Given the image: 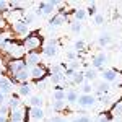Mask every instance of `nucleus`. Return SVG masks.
<instances>
[{
    "instance_id": "f257e3e1",
    "label": "nucleus",
    "mask_w": 122,
    "mask_h": 122,
    "mask_svg": "<svg viewBox=\"0 0 122 122\" xmlns=\"http://www.w3.org/2000/svg\"><path fill=\"white\" fill-rule=\"evenodd\" d=\"M39 44H41L39 36H34V34L25 36V51H26V54L28 52H36V49H39Z\"/></svg>"
},
{
    "instance_id": "f03ea898",
    "label": "nucleus",
    "mask_w": 122,
    "mask_h": 122,
    "mask_svg": "<svg viewBox=\"0 0 122 122\" xmlns=\"http://www.w3.org/2000/svg\"><path fill=\"white\" fill-rule=\"evenodd\" d=\"M57 5H62V2H60V0H52V2H39V3H38V8L42 11V15H51Z\"/></svg>"
},
{
    "instance_id": "7ed1b4c3",
    "label": "nucleus",
    "mask_w": 122,
    "mask_h": 122,
    "mask_svg": "<svg viewBox=\"0 0 122 122\" xmlns=\"http://www.w3.org/2000/svg\"><path fill=\"white\" fill-rule=\"evenodd\" d=\"M29 75H31V78H34L36 81H41V80H44L49 75V72L42 65H36V67H31L29 68Z\"/></svg>"
},
{
    "instance_id": "20e7f679",
    "label": "nucleus",
    "mask_w": 122,
    "mask_h": 122,
    "mask_svg": "<svg viewBox=\"0 0 122 122\" xmlns=\"http://www.w3.org/2000/svg\"><path fill=\"white\" fill-rule=\"evenodd\" d=\"M76 103L80 104L81 107H91L96 103V98H94L93 94H80L78 99H76Z\"/></svg>"
},
{
    "instance_id": "39448f33",
    "label": "nucleus",
    "mask_w": 122,
    "mask_h": 122,
    "mask_svg": "<svg viewBox=\"0 0 122 122\" xmlns=\"http://www.w3.org/2000/svg\"><path fill=\"white\" fill-rule=\"evenodd\" d=\"M11 91H13V81L7 76H0V93H3L7 96Z\"/></svg>"
},
{
    "instance_id": "423d86ee",
    "label": "nucleus",
    "mask_w": 122,
    "mask_h": 122,
    "mask_svg": "<svg viewBox=\"0 0 122 122\" xmlns=\"http://www.w3.org/2000/svg\"><path fill=\"white\" fill-rule=\"evenodd\" d=\"M13 29H15L16 34H21V36H28V34H29V26L23 21V20H20V21H16V23H13Z\"/></svg>"
},
{
    "instance_id": "0eeeda50",
    "label": "nucleus",
    "mask_w": 122,
    "mask_h": 122,
    "mask_svg": "<svg viewBox=\"0 0 122 122\" xmlns=\"http://www.w3.org/2000/svg\"><path fill=\"white\" fill-rule=\"evenodd\" d=\"M25 62L31 67H36V65H41V57H39V52H28L26 54V59H25Z\"/></svg>"
},
{
    "instance_id": "6e6552de",
    "label": "nucleus",
    "mask_w": 122,
    "mask_h": 122,
    "mask_svg": "<svg viewBox=\"0 0 122 122\" xmlns=\"http://www.w3.org/2000/svg\"><path fill=\"white\" fill-rule=\"evenodd\" d=\"M26 112L31 119H34V121H42L44 119V111H42V107H31L29 106L28 109H26Z\"/></svg>"
},
{
    "instance_id": "1a4fd4ad",
    "label": "nucleus",
    "mask_w": 122,
    "mask_h": 122,
    "mask_svg": "<svg viewBox=\"0 0 122 122\" xmlns=\"http://www.w3.org/2000/svg\"><path fill=\"white\" fill-rule=\"evenodd\" d=\"M65 21H68V18H65V16L60 15V13H57V15H54L52 18L49 20V28H57V26H60L62 23H65Z\"/></svg>"
},
{
    "instance_id": "9d476101",
    "label": "nucleus",
    "mask_w": 122,
    "mask_h": 122,
    "mask_svg": "<svg viewBox=\"0 0 122 122\" xmlns=\"http://www.w3.org/2000/svg\"><path fill=\"white\" fill-rule=\"evenodd\" d=\"M106 60H107V57H106V54H98V56L93 59V68L94 70H98V68H103L104 64H106Z\"/></svg>"
},
{
    "instance_id": "9b49d317",
    "label": "nucleus",
    "mask_w": 122,
    "mask_h": 122,
    "mask_svg": "<svg viewBox=\"0 0 122 122\" xmlns=\"http://www.w3.org/2000/svg\"><path fill=\"white\" fill-rule=\"evenodd\" d=\"M29 78H31L29 70H21V72H18L16 75H13V80H15V81H20V83H28Z\"/></svg>"
},
{
    "instance_id": "f8f14e48",
    "label": "nucleus",
    "mask_w": 122,
    "mask_h": 122,
    "mask_svg": "<svg viewBox=\"0 0 122 122\" xmlns=\"http://www.w3.org/2000/svg\"><path fill=\"white\" fill-rule=\"evenodd\" d=\"M10 122H25V111L16 109L10 112Z\"/></svg>"
},
{
    "instance_id": "ddd939ff",
    "label": "nucleus",
    "mask_w": 122,
    "mask_h": 122,
    "mask_svg": "<svg viewBox=\"0 0 122 122\" xmlns=\"http://www.w3.org/2000/svg\"><path fill=\"white\" fill-rule=\"evenodd\" d=\"M103 80L106 81V83H111V81H114L116 78H117V72L116 70H103Z\"/></svg>"
},
{
    "instance_id": "4468645a",
    "label": "nucleus",
    "mask_w": 122,
    "mask_h": 122,
    "mask_svg": "<svg viewBox=\"0 0 122 122\" xmlns=\"http://www.w3.org/2000/svg\"><path fill=\"white\" fill-rule=\"evenodd\" d=\"M76 99H78V93L75 90L65 91V103H76Z\"/></svg>"
},
{
    "instance_id": "2eb2a0df",
    "label": "nucleus",
    "mask_w": 122,
    "mask_h": 122,
    "mask_svg": "<svg viewBox=\"0 0 122 122\" xmlns=\"http://www.w3.org/2000/svg\"><path fill=\"white\" fill-rule=\"evenodd\" d=\"M20 99H18V96H16V94H13V96H11V99H10L8 101V107H10V112H11V111H16V109H20Z\"/></svg>"
},
{
    "instance_id": "dca6fc26",
    "label": "nucleus",
    "mask_w": 122,
    "mask_h": 122,
    "mask_svg": "<svg viewBox=\"0 0 122 122\" xmlns=\"http://www.w3.org/2000/svg\"><path fill=\"white\" fill-rule=\"evenodd\" d=\"M111 41H112V38H111V34H109V33H103V34H101V36H99V41H98V42H99V46H109V44H111Z\"/></svg>"
},
{
    "instance_id": "f3484780",
    "label": "nucleus",
    "mask_w": 122,
    "mask_h": 122,
    "mask_svg": "<svg viewBox=\"0 0 122 122\" xmlns=\"http://www.w3.org/2000/svg\"><path fill=\"white\" fill-rule=\"evenodd\" d=\"M29 104H31V107H42V104H44V99H42L41 96H31V99H29Z\"/></svg>"
},
{
    "instance_id": "a211bd4d",
    "label": "nucleus",
    "mask_w": 122,
    "mask_h": 122,
    "mask_svg": "<svg viewBox=\"0 0 122 122\" xmlns=\"http://www.w3.org/2000/svg\"><path fill=\"white\" fill-rule=\"evenodd\" d=\"M83 75H85V80H88V81H90V80H94V78H96L98 70H94L93 67H90L88 70H85V72H83Z\"/></svg>"
},
{
    "instance_id": "6ab92c4d",
    "label": "nucleus",
    "mask_w": 122,
    "mask_h": 122,
    "mask_svg": "<svg viewBox=\"0 0 122 122\" xmlns=\"http://www.w3.org/2000/svg\"><path fill=\"white\" fill-rule=\"evenodd\" d=\"M72 81H73L75 85H81V83L85 81V75H83V72H78V70H76L75 75L72 76Z\"/></svg>"
},
{
    "instance_id": "aec40b11",
    "label": "nucleus",
    "mask_w": 122,
    "mask_h": 122,
    "mask_svg": "<svg viewBox=\"0 0 122 122\" xmlns=\"http://www.w3.org/2000/svg\"><path fill=\"white\" fill-rule=\"evenodd\" d=\"M64 80H65L64 72H62V73H52V76H51V81L56 85V86H57V85H60V81H64Z\"/></svg>"
},
{
    "instance_id": "412c9836",
    "label": "nucleus",
    "mask_w": 122,
    "mask_h": 122,
    "mask_svg": "<svg viewBox=\"0 0 122 122\" xmlns=\"http://www.w3.org/2000/svg\"><path fill=\"white\" fill-rule=\"evenodd\" d=\"M31 93V88H29L28 83H21L18 88V94H21V96H28V94Z\"/></svg>"
},
{
    "instance_id": "4be33fe9",
    "label": "nucleus",
    "mask_w": 122,
    "mask_h": 122,
    "mask_svg": "<svg viewBox=\"0 0 122 122\" xmlns=\"http://www.w3.org/2000/svg\"><path fill=\"white\" fill-rule=\"evenodd\" d=\"M73 15H75V20L80 23V21H83L85 18H86V11L81 8H78V10H73Z\"/></svg>"
},
{
    "instance_id": "5701e85b",
    "label": "nucleus",
    "mask_w": 122,
    "mask_h": 122,
    "mask_svg": "<svg viewBox=\"0 0 122 122\" xmlns=\"http://www.w3.org/2000/svg\"><path fill=\"white\" fill-rule=\"evenodd\" d=\"M54 101H65V90H54Z\"/></svg>"
},
{
    "instance_id": "b1692460",
    "label": "nucleus",
    "mask_w": 122,
    "mask_h": 122,
    "mask_svg": "<svg viewBox=\"0 0 122 122\" xmlns=\"http://www.w3.org/2000/svg\"><path fill=\"white\" fill-rule=\"evenodd\" d=\"M42 54L47 57H54L57 54V47H51V46H46L44 49H42Z\"/></svg>"
},
{
    "instance_id": "393cba45",
    "label": "nucleus",
    "mask_w": 122,
    "mask_h": 122,
    "mask_svg": "<svg viewBox=\"0 0 122 122\" xmlns=\"http://www.w3.org/2000/svg\"><path fill=\"white\" fill-rule=\"evenodd\" d=\"M65 101H54L52 103V109L54 111H62V109H65Z\"/></svg>"
},
{
    "instance_id": "a878e982",
    "label": "nucleus",
    "mask_w": 122,
    "mask_h": 122,
    "mask_svg": "<svg viewBox=\"0 0 122 122\" xmlns=\"http://www.w3.org/2000/svg\"><path fill=\"white\" fill-rule=\"evenodd\" d=\"M107 91H109V85L106 83V81H103V83L98 85V93L99 94H106Z\"/></svg>"
},
{
    "instance_id": "bb28decb",
    "label": "nucleus",
    "mask_w": 122,
    "mask_h": 122,
    "mask_svg": "<svg viewBox=\"0 0 122 122\" xmlns=\"http://www.w3.org/2000/svg\"><path fill=\"white\" fill-rule=\"evenodd\" d=\"M88 11H86V16L90 15V16H96V3H90L88 5Z\"/></svg>"
},
{
    "instance_id": "cd10ccee",
    "label": "nucleus",
    "mask_w": 122,
    "mask_h": 122,
    "mask_svg": "<svg viewBox=\"0 0 122 122\" xmlns=\"http://www.w3.org/2000/svg\"><path fill=\"white\" fill-rule=\"evenodd\" d=\"M75 51H76V52L85 51V41H83V39H78V41L75 42Z\"/></svg>"
},
{
    "instance_id": "c85d7f7f",
    "label": "nucleus",
    "mask_w": 122,
    "mask_h": 122,
    "mask_svg": "<svg viewBox=\"0 0 122 122\" xmlns=\"http://www.w3.org/2000/svg\"><path fill=\"white\" fill-rule=\"evenodd\" d=\"M0 114H2V116H8V114H10V107H8V104H7V103L0 106Z\"/></svg>"
},
{
    "instance_id": "c756f323",
    "label": "nucleus",
    "mask_w": 122,
    "mask_h": 122,
    "mask_svg": "<svg viewBox=\"0 0 122 122\" xmlns=\"http://www.w3.org/2000/svg\"><path fill=\"white\" fill-rule=\"evenodd\" d=\"M72 31H73L75 34H78V33L81 31V23H78V21H75V23H72Z\"/></svg>"
},
{
    "instance_id": "7c9ffc66",
    "label": "nucleus",
    "mask_w": 122,
    "mask_h": 122,
    "mask_svg": "<svg viewBox=\"0 0 122 122\" xmlns=\"http://www.w3.org/2000/svg\"><path fill=\"white\" fill-rule=\"evenodd\" d=\"M81 90H83V94H91V90H93V88H91V85L86 81V83H83Z\"/></svg>"
},
{
    "instance_id": "2f4dec72",
    "label": "nucleus",
    "mask_w": 122,
    "mask_h": 122,
    "mask_svg": "<svg viewBox=\"0 0 122 122\" xmlns=\"http://www.w3.org/2000/svg\"><path fill=\"white\" fill-rule=\"evenodd\" d=\"M72 122H91V119H90L88 116H80V117H76V119H73Z\"/></svg>"
},
{
    "instance_id": "473e14b6",
    "label": "nucleus",
    "mask_w": 122,
    "mask_h": 122,
    "mask_svg": "<svg viewBox=\"0 0 122 122\" xmlns=\"http://www.w3.org/2000/svg\"><path fill=\"white\" fill-rule=\"evenodd\" d=\"M103 21H104L103 15H98V13H96V16H94V25H103Z\"/></svg>"
},
{
    "instance_id": "72a5a7b5",
    "label": "nucleus",
    "mask_w": 122,
    "mask_h": 122,
    "mask_svg": "<svg viewBox=\"0 0 122 122\" xmlns=\"http://www.w3.org/2000/svg\"><path fill=\"white\" fill-rule=\"evenodd\" d=\"M51 122H67L65 121V117H60V116H54L52 119H49Z\"/></svg>"
},
{
    "instance_id": "f704fd0d",
    "label": "nucleus",
    "mask_w": 122,
    "mask_h": 122,
    "mask_svg": "<svg viewBox=\"0 0 122 122\" xmlns=\"http://www.w3.org/2000/svg\"><path fill=\"white\" fill-rule=\"evenodd\" d=\"M7 7H8V2H2V0H0V13H2V11H7Z\"/></svg>"
},
{
    "instance_id": "c9c22d12",
    "label": "nucleus",
    "mask_w": 122,
    "mask_h": 122,
    "mask_svg": "<svg viewBox=\"0 0 122 122\" xmlns=\"http://www.w3.org/2000/svg\"><path fill=\"white\" fill-rule=\"evenodd\" d=\"M5 103H7V96H5L3 93H0V106L5 104Z\"/></svg>"
},
{
    "instance_id": "e433bc0d",
    "label": "nucleus",
    "mask_w": 122,
    "mask_h": 122,
    "mask_svg": "<svg viewBox=\"0 0 122 122\" xmlns=\"http://www.w3.org/2000/svg\"><path fill=\"white\" fill-rule=\"evenodd\" d=\"M67 57H68V60H75L76 54H75V52H68V54H67Z\"/></svg>"
},
{
    "instance_id": "4c0bfd02",
    "label": "nucleus",
    "mask_w": 122,
    "mask_h": 122,
    "mask_svg": "<svg viewBox=\"0 0 122 122\" xmlns=\"http://www.w3.org/2000/svg\"><path fill=\"white\" fill-rule=\"evenodd\" d=\"M96 122H109V117H98Z\"/></svg>"
},
{
    "instance_id": "58836bf2",
    "label": "nucleus",
    "mask_w": 122,
    "mask_h": 122,
    "mask_svg": "<svg viewBox=\"0 0 122 122\" xmlns=\"http://www.w3.org/2000/svg\"><path fill=\"white\" fill-rule=\"evenodd\" d=\"M0 122H8V116H2L0 114Z\"/></svg>"
},
{
    "instance_id": "ea45409f",
    "label": "nucleus",
    "mask_w": 122,
    "mask_h": 122,
    "mask_svg": "<svg viewBox=\"0 0 122 122\" xmlns=\"http://www.w3.org/2000/svg\"><path fill=\"white\" fill-rule=\"evenodd\" d=\"M44 122H51V121H49V119H46V121H44Z\"/></svg>"
},
{
    "instance_id": "a19ab883",
    "label": "nucleus",
    "mask_w": 122,
    "mask_h": 122,
    "mask_svg": "<svg viewBox=\"0 0 122 122\" xmlns=\"http://www.w3.org/2000/svg\"><path fill=\"white\" fill-rule=\"evenodd\" d=\"M119 88H122V83H121V85H119Z\"/></svg>"
},
{
    "instance_id": "79ce46f5",
    "label": "nucleus",
    "mask_w": 122,
    "mask_h": 122,
    "mask_svg": "<svg viewBox=\"0 0 122 122\" xmlns=\"http://www.w3.org/2000/svg\"><path fill=\"white\" fill-rule=\"evenodd\" d=\"M121 52H122V49H121Z\"/></svg>"
}]
</instances>
